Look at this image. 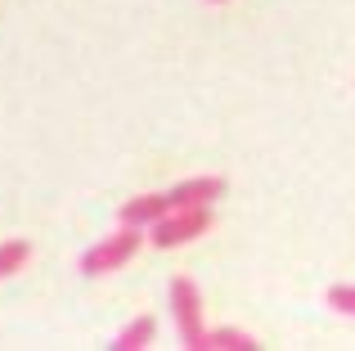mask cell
<instances>
[{
    "label": "cell",
    "instance_id": "obj_6",
    "mask_svg": "<svg viewBox=\"0 0 355 351\" xmlns=\"http://www.w3.org/2000/svg\"><path fill=\"white\" fill-rule=\"evenodd\" d=\"M153 334H157V320H153V316H139V320H130V325L117 334L113 351H139V347L153 343Z\"/></svg>",
    "mask_w": 355,
    "mask_h": 351
},
{
    "label": "cell",
    "instance_id": "obj_9",
    "mask_svg": "<svg viewBox=\"0 0 355 351\" xmlns=\"http://www.w3.org/2000/svg\"><path fill=\"white\" fill-rule=\"evenodd\" d=\"M211 5H220V0H211Z\"/></svg>",
    "mask_w": 355,
    "mask_h": 351
},
{
    "label": "cell",
    "instance_id": "obj_2",
    "mask_svg": "<svg viewBox=\"0 0 355 351\" xmlns=\"http://www.w3.org/2000/svg\"><path fill=\"white\" fill-rule=\"evenodd\" d=\"M139 243H144L139 225H121L117 234H108V239H99L95 248H86L81 271H86V275H113V271H121V266L139 252Z\"/></svg>",
    "mask_w": 355,
    "mask_h": 351
},
{
    "label": "cell",
    "instance_id": "obj_3",
    "mask_svg": "<svg viewBox=\"0 0 355 351\" xmlns=\"http://www.w3.org/2000/svg\"><path fill=\"white\" fill-rule=\"evenodd\" d=\"M211 207H171L162 221L153 225V248H180V243H189V239H198V234H207L211 230Z\"/></svg>",
    "mask_w": 355,
    "mask_h": 351
},
{
    "label": "cell",
    "instance_id": "obj_1",
    "mask_svg": "<svg viewBox=\"0 0 355 351\" xmlns=\"http://www.w3.org/2000/svg\"><path fill=\"white\" fill-rule=\"evenodd\" d=\"M171 316H175V329H180V343L189 351H202V298H198V284L189 275H175L171 280Z\"/></svg>",
    "mask_w": 355,
    "mask_h": 351
},
{
    "label": "cell",
    "instance_id": "obj_8",
    "mask_svg": "<svg viewBox=\"0 0 355 351\" xmlns=\"http://www.w3.org/2000/svg\"><path fill=\"white\" fill-rule=\"evenodd\" d=\"M329 307L342 316H355V284H333L329 289Z\"/></svg>",
    "mask_w": 355,
    "mask_h": 351
},
{
    "label": "cell",
    "instance_id": "obj_7",
    "mask_svg": "<svg viewBox=\"0 0 355 351\" xmlns=\"http://www.w3.org/2000/svg\"><path fill=\"white\" fill-rule=\"evenodd\" d=\"M202 351H257V338L243 329H216L202 338Z\"/></svg>",
    "mask_w": 355,
    "mask_h": 351
},
{
    "label": "cell",
    "instance_id": "obj_4",
    "mask_svg": "<svg viewBox=\"0 0 355 351\" xmlns=\"http://www.w3.org/2000/svg\"><path fill=\"white\" fill-rule=\"evenodd\" d=\"M166 198H171V207H211L216 198H225V180L220 176H193V180L175 185Z\"/></svg>",
    "mask_w": 355,
    "mask_h": 351
},
{
    "label": "cell",
    "instance_id": "obj_5",
    "mask_svg": "<svg viewBox=\"0 0 355 351\" xmlns=\"http://www.w3.org/2000/svg\"><path fill=\"white\" fill-rule=\"evenodd\" d=\"M171 212V198L166 194H135V198L121 203V225H139V230H153L157 221Z\"/></svg>",
    "mask_w": 355,
    "mask_h": 351
}]
</instances>
